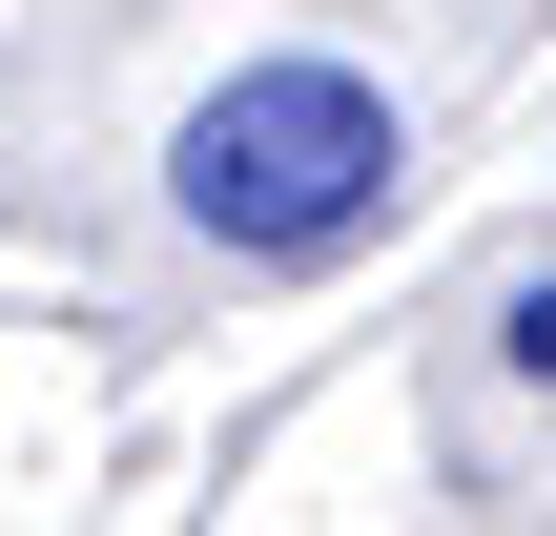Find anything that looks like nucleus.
<instances>
[{"label": "nucleus", "mask_w": 556, "mask_h": 536, "mask_svg": "<svg viewBox=\"0 0 556 536\" xmlns=\"http://www.w3.org/2000/svg\"><path fill=\"white\" fill-rule=\"evenodd\" d=\"M495 331H516V372H536V392H556V269H536V289H516V310H495Z\"/></svg>", "instance_id": "obj_2"}, {"label": "nucleus", "mask_w": 556, "mask_h": 536, "mask_svg": "<svg viewBox=\"0 0 556 536\" xmlns=\"http://www.w3.org/2000/svg\"><path fill=\"white\" fill-rule=\"evenodd\" d=\"M392 186H413V124H392L371 62H248V83H206L186 145H165V207H186L227 269H330V248L392 227Z\"/></svg>", "instance_id": "obj_1"}]
</instances>
